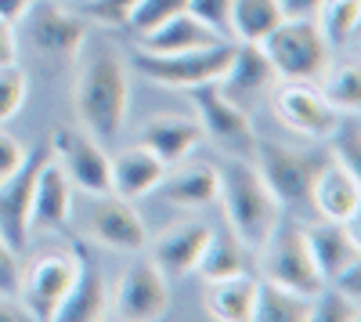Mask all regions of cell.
Masks as SVG:
<instances>
[{
  "mask_svg": "<svg viewBox=\"0 0 361 322\" xmlns=\"http://www.w3.org/2000/svg\"><path fill=\"white\" fill-rule=\"evenodd\" d=\"M282 8V18H314L322 0H279Z\"/></svg>",
  "mask_w": 361,
  "mask_h": 322,
  "instance_id": "74e56055",
  "label": "cell"
},
{
  "mask_svg": "<svg viewBox=\"0 0 361 322\" xmlns=\"http://www.w3.org/2000/svg\"><path fill=\"white\" fill-rule=\"evenodd\" d=\"M29 8H33V0H0V18L11 22V25H18Z\"/></svg>",
  "mask_w": 361,
  "mask_h": 322,
  "instance_id": "ab89813d",
  "label": "cell"
},
{
  "mask_svg": "<svg viewBox=\"0 0 361 322\" xmlns=\"http://www.w3.org/2000/svg\"><path fill=\"white\" fill-rule=\"evenodd\" d=\"M260 51L267 54L275 76L289 83H307L322 76L329 62V44L322 40L314 18H282L271 33L260 40Z\"/></svg>",
  "mask_w": 361,
  "mask_h": 322,
  "instance_id": "3957f363",
  "label": "cell"
},
{
  "mask_svg": "<svg viewBox=\"0 0 361 322\" xmlns=\"http://www.w3.org/2000/svg\"><path fill=\"white\" fill-rule=\"evenodd\" d=\"M243 257H246V246L235 236H214V232H209V243L199 257L195 272H202L206 279H224V275H235V272H246Z\"/></svg>",
  "mask_w": 361,
  "mask_h": 322,
  "instance_id": "f546056e",
  "label": "cell"
},
{
  "mask_svg": "<svg viewBox=\"0 0 361 322\" xmlns=\"http://www.w3.org/2000/svg\"><path fill=\"white\" fill-rule=\"evenodd\" d=\"M361 18V0H322V8L314 15V25L329 47H343Z\"/></svg>",
  "mask_w": 361,
  "mask_h": 322,
  "instance_id": "83f0119b",
  "label": "cell"
},
{
  "mask_svg": "<svg viewBox=\"0 0 361 322\" xmlns=\"http://www.w3.org/2000/svg\"><path fill=\"white\" fill-rule=\"evenodd\" d=\"M166 308H170V282L156 261H145V265H134L130 272H123L109 301V311L116 318H130V322L163 318Z\"/></svg>",
  "mask_w": 361,
  "mask_h": 322,
  "instance_id": "30bf717a",
  "label": "cell"
},
{
  "mask_svg": "<svg viewBox=\"0 0 361 322\" xmlns=\"http://www.w3.org/2000/svg\"><path fill=\"white\" fill-rule=\"evenodd\" d=\"M275 109L282 116V124L296 134H304V138H329L336 131V124L343 120V112H336L333 105H329L318 91H311V87L304 83H289L279 91L275 98Z\"/></svg>",
  "mask_w": 361,
  "mask_h": 322,
  "instance_id": "5bb4252c",
  "label": "cell"
},
{
  "mask_svg": "<svg viewBox=\"0 0 361 322\" xmlns=\"http://www.w3.org/2000/svg\"><path fill=\"white\" fill-rule=\"evenodd\" d=\"M87 225H90V236L112 250H141L148 243V232H145V221L137 217V210L112 192L98 196V203L90 207Z\"/></svg>",
  "mask_w": 361,
  "mask_h": 322,
  "instance_id": "9a60e30c",
  "label": "cell"
},
{
  "mask_svg": "<svg viewBox=\"0 0 361 322\" xmlns=\"http://www.w3.org/2000/svg\"><path fill=\"white\" fill-rule=\"evenodd\" d=\"M188 95H192V102H195L202 134L217 138V145H221L228 156H246V153H253V141H257V138H253V124H250V116L228 98V91L221 87V80L199 83V87H192Z\"/></svg>",
  "mask_w": 361,
  "mask_h": 322,
  "instance_id": "8992f818",
  "label": "cell"
},
{
  "mask_svg": "<svg viewBox=\"0 0 361 322\" xmlns=\"http://www.w3.org/2000/svg\"><path fill=\"white\" fill-rule=\"evenodd\" d=\"M185 8H188V0H137V4L127 11L123 25H127V29H134V33L141 37V33H148V29L163 25L166 18L180 15Z\"/></svg>",
  "mask_w": 361,
  "mask_h": 322,
  "instance_id": "1f68e13d",
  "label": "cell"
},
{
  "mask_svg": "<svg viewBox=\"0 0 361 322\" xmlns=\"http://www.w3.org/2000/svg\"><path fill=\"white\" fill-rule=\"evenodd\" d=\"M73 286L58 308L54 318L62 322H98L109 315V290H105V275L98 268L94 254L83 243H73Z\"/></svg>",
  "mask_w": 361,
  "mask_h": 322,
  "instance_id": "4fadbf2b",
  "label": "cell"
},
{
  "mask_svg": "<svg viewBox=\"0 0 361 322\" xmlns=\"http://www.w3.org/2000/svg\"><path fill=\"white\" fill-rule=\"evenodd\" d=\"M73 257H44L29 268L18 282V301L29 318L54 322L58 308H62L69 286H73Z\"/></svg>",
  "mask_w": 361,
  "mask_h": 322,
  "instance_id": "7c38bea8",
  "label": "cell"
},
{
  "mask_svg": "<svg viewBox=\"0 0 361 322\" xmlns=\"http://www.w3.org/2000/svg\"><path fill=\"white\" fill-rule=\"evenodd\" d=\"M73 210V181L62 170L54 156L44 160L37 185H33V210H29V225L37 228H62Z\"/></svg>",
  "mask_w": 361,
  "mask_h": 322,
  "instance_id": "ac0fdd59",
  "label": "cell"
},
{
  "mask_svg": "<svg viewBox=\"0 0 361 322\" xmlns=\"http://www.w3.org/2000/svg\"><path fill=\"white\" fill-rule=\"evenodd\" d=\"M22 160H25V149H22V145H18L11 134L0 131V181H4V178H8V174H11Z\"/></svg>",
  "mask_w": 361,
  "mask_h": 322,
  "instance_id": "8d00e7d4",
  "label": "cell"
},
{
  "mask_svg": "<svg viewBox=\"0 0 361 322\" xmlns=\"http://www.w3.org/2000/svg\"><path fill=\"white\" fill-rule=\"evenodd\" d=\"M357 318H361V301L343 294V290H336L333 282H325L311 297L307 322H357Z\"/></svg>",
  "mask_w": 361,
  "mask_h": 322,
  "instance_id": "4dcf8cb0",
  "label": "cell"
},
{
  "mask_svg": "<svg viewBox=\"0 0 361 322\" xmlns=\"http://www.w3.org/2000/svg\"><path fill=\"white\" fill-rule=\"evenodd\" d=\"M282 22L279 0H235L231 4V37L260 44Z\"/></svg>",
  "mask_w": 361,
  "mask_h": 322,
  "instance_id": "4316f807",
  "label": "cell"
},
{
  "mask_svg": "<svg viewBox=\"0 0 361 322\" xmlns=\"http://www.w3.org/2000/svg\"><path fill=\"white\" fill-rule=\"evenodd\" d=\"M253 297H257V279L246 272L209 279L206 311L217 322H253Z\"/></svg>",
  "mask_w": 361,
  "mask_h": 322,
  "instance_id": "603a6c76",
  "label": "cell"
},
{
  "mask_svg": "<svg viewBox=\"0 0 361 322\" xmlns=\"http://www.w3.org/2000/svg\"><path fill=\"white\" fill-rule=\"evenodd\" d=\"M311 203L318 207V214H322L325 221L354 225L357 207H361V185H357V174L347 170L340 160L322 163L318 178H314V185H311Z\"/></svg>",
  "mask_w": 361,
  "mask_h": 322,
  "instance_id": "2e32d148",
  "label": "cell"
},
{
  "mask_svg": "<svg viewBox=\"0 0 361 322\" xmlns=\"http://www.w3.org/2000/svg\"><path fill=\"white\" fill-rule=\"evenodd\" d=\"M231 58V44H214V47H199V51H177V54H152L141 51L134 58L137 73H145L148 80H156L173 91H192L199 83H214L224 76Z\"/></svg>",
  "mask_w": 361,
  "mask_h": 322,
  "instance_id": "5b68a950",
  "label": "cell"
},
{
  "mask_svg": "<svg viewBox=\"0 0 361 322\" xmlns=\"http://www.w3.org/2000/svg\"><path fill=\"white\" fill-rule=\"evenodd\" d=\"M163 196L170 203H177V207H206V203L217 199V170L209 167H185L177 174H163L159 181Z\"/></svg>",
  "mask_w": 361,
  "mask_h": 322,
  "instance_id": "484cf974",
  "label": "cell"
},
{
  "mask_svg": "<svg viewBox=\"0 0 361 322\" xmlns=\"http://www.w3.org/2000/svg\"><path fill=\"white\" fill-rule=\"evenodd\" d=\"M130 109V73L119 47L112 40L90 37L76 51V120L80 127L98 138L112 141L119 134Z\"/></svg>",
  "mask_w": 361,
  "mask_h": 322,
  "instance_id": "6da1fadb",
  "label": "cell"
},
{
  "mask_svg": "<svg viewBox=\"0 0 361 322\" xmlns=\"http://www.w3.org/2000/svg\"><path fill=\"white\" fill-rule=\"evenodd\" d=\"M109 174H112V189H109L112 196L141 199V196L159 189L166 163L148 149V145H130V149H123L116 160H109Z\"/></svg>",
  "mask_w": 361,
  "mask_h": 322,
  "instance_id": "e0dca14e",
  "label": "cell"
},
{
  "mask_svg": "<svg viewBox=\"0 0 361 322\" xmlns=\"http://www.w3.org/2000/svg\"><path fill=\"white\" fill-rule=\"evenodd\" d=\"M304 236H307L311 257H314V265H318V272H322L325 282L333 279L336 272H343L350 261L361 257V243H357V236L350 232V225H343V221L311 225V228H304Z\"/></svg>",
  "mask_w": 361,
  "mask_h": 322,
  "instance_id": "ffe728a7",
  "label": "cell"
},
{
  "mask_svg": "<svg viewBox=\"0 0 361 322\" xmlns=\"http://www.w3.org/2000/svg\"><path fill=\"white\" fill-rule=\"evenodd\" d=\"M15 51H18V40H15V25L0 18V66L15 62Z\"/></svg>",
  "mask_w": 361,
  "mask_h": 322,
  "instance_id": "f35d334b",
  "label": "cell"
},
{
  "mask_svg": "<svg viewBox=\"0 0 361 322\" xmlns=\"http://www.w3.org/2000/svg\"><path fill=\"white\" fill-rule=\"evenodd\" d=\"M199 141H202V127L188 116H159V120H148L141 131V145H148L166 167L180 163Z\"/></svg>",
  "mask_w": 361,
  "mask_h": 322,
  "instance_id": "7402d4cb",
  "label": "cell"
},
{
  "mask_svg": "<svg viewBox=\"0 0 361 322\" xmlns=\"http://www.w3.org/2000/svg\"><path fill=\"white\" fill-rule=\"evenodd\" d=\"M47 156L51 153L44 149V145L25 149V160L8 174L4 181H0V236L11 243L15 254H22L29 246V232H33V225H29V210H33V185H37V174H40Z\"/></svg>",
  "mask_w": 361,
  "mask_h": 322,
  "instance_id": "ba28073f",
  "label": "cell"
},
{
  "mask_svg": "<svg viewBox=\"0 0 361 322\" xmlns=\"http://www.w3.org/2000/svg\"><path fill=\"white\" fill-rule=\"evenodd\" d=\"M271 80H275V69H271L260 44H250V40H238V47L231 44V58H228L221 83H228L231 91H260Z\"/></svg>",
  "mask_w": 361,
  "mask_h": 322,
  "instance_id": "d4e9b609",
  "label": "cell"
},
{
  "mask_svg": "<svg viewBox=\"0 0 361 322\" xmlns=\"http://www.w3.org/2000/svg\"><path fill=\"white\" fill-rule=\"evenodd\" d=\"M257 254H260V272H264L267 282H279L286 290H296V294H304V297H314L318 290L325 286V279H322V272L314 265V257H311L304 228L279 221L275 232L264 239V246Z\"/></svg>",
  "mask_w": 361,
  "mask_h": 322,
  "instance_id": "277c9868",
  "label": "cell"
},
{
  "mask_svg": "<svg viewBox=\"0 0 361 322\" xmlns=\"http://www.w3.org/2000/svg\"><path fill=\"white\" fill-rule=\"evenodd\" d=\"M25 95H29V80H25L22 66L18 62L0 66V124H8L11 116L22 112Z\"/></svg>",
  "mask_w": 361,
  "mask_h": 322,
  "instance_id": "d6a6232c",
  "label": "cell"
},
{
  "mask_svg": "<svg viewBox=\"0 0 361 322\" xmlns=\"http://www.w3.org/2000/svg\"><path fill=\"white\" fill-rule=\"evenodd\" d=\"M318 95H322L329 105H333L336 112H343V116H357V109H361V69L350 66V62L336 66L333 73H325Z\"/></svg>",
  "mask_w": 361,
  "mask_h": 322,
  "instance_id": "f1b7e54d",
  "label": "cell"
},
{
  "mask_svg": "<svg viewBox=\"0 0 361 322\" xmlns=\"http://www.w3.org/2000/svg\"><path fill=\"white\" fill-rule=\"evenodd\" d=\"M217 199L224 207L231 236L246 250H260L264 239L282 221V203L267 189L260 170L243 156H231L217 167Z\"/></svg>",
  "mask_w": 361,
  "mask_h": 322,
  "instance_id": "7a4b0ae2",
  "label": "cell"
},
{
  "mask_svg": "<svg viewBox=\"0 0 361 322\" xmlns=\"http://www.w3.org/2000/svg\"><path fill=\"white\" fill-rule=\"evenodd\" d=\"M137 40H141V51H152V54H177V51H199V47L224 44L228 37H221L217 29H209L206 22H199V18L185 8L180 15L166 18L163 25L141 33Z\"/></svg>",
  "mask_w": 361,
  "mask_h": 322,
  "instance_id": "d6986e66",
  "label": "cell"
},
{
  "mask_svg": "<svg viewBox=\"0 0 361 322\" xmlns=\"http://www.w3.org/2000/svg\"><path fill=\"white\" fill-rule=\"evenodd\" d=\"M231 4L235 0H188V11L221 37H231Z\"/></svg>",
  "mask_w": 361,
  "mask_h": 322,
  "instance_id": "836d02e7",
  "label": "cell"
},
{
  "mask_svg": "<svg viewBox=\"0 0 361 322\" xmlns=\"http://www.w3.org/2000/svg\"><path fill=\"white\" fill-rule=\"evenodd\" d=\"M22 318H29L25 308H22V301L0 294V322H22Z\"/></svg>",
  "mask_w": 361,
  "mask_h": 322,
  "instance_id": "60d3db41",
  "label": "cell"
},
{
  "mask_svg": "<svg viewBox=\"0 0 361 322\" xmlns=\"http://www.w3.org/2000/svg\"><path fill=\"white\" fill-rule=\"evenodd\" d=\"M18 282H22L18 257H15L11 243L0 236V294H4V297H18Z\"/></svg>",
  "mask_w": 361,
  "mask_h": 322,
  "instance_id": "e575fe53",
  "label": "cell"
},
{
  "mask_svg": "<svg viewBox=\"0 0 361 322\" xmlns=\"http://www.w3.org/2000/svg\"><path fill=\"white\" fill-rule=\"evenodd\" d=\"M253 156H257V170L267 181V189L275 192L279 203H307L311 199V185L322 170V160L311 153H296L275 141H253Z\"/></svg>",
  "mask_w": 361,
  "mask_h": 322,
  "instance_id": "52a82bcc",
  "label": "cell"
},
{
  "mask_svg": "<svg viewBox=\"0 0 361 322\" xmlns=\"http://www.w3.org/2000/svg\"><path fill=\"white\" fill-rule=\"evenodd\" d=\"M134 4L137 0H87V15L105 25H123V18Z\"/></svg>",
  "mask_w": 361,
  "mask_h": 322,
  "instance_id": "d590c367",
  "label": "cell"
},
{
  "mask_svg": "<svg viewBox=\"0 0 361 322\" xmlns=\"http://www.w3.org/2000/svg\"><path fill=\"white\" fill-rule=\"evenodd\" d=\"M209 243V228L202 221H185L173 225L166 236L156 243V265L163 268V275H188L199 268V257Z\"/></svg>",
  "mask_w": 361,
  "mask_h": 322,
  "instance_id": "44dd1931",
  "label": "cell"
},
{
  "mask_svg": "<svg viewBox=\"0 0 361 322\" xmlns=\"http://www.w3.org/2000/svg\"><path fill=\"white\" fill-rule=\"evenodd\" d=\"M22 22L29 25V40L44 54L66 58V62H73L76 51L87 40V33H90L83 15H76L62 4H40V0H33V8L22 15Z\"/></svg>",
  "mask_w": 361,
  "mask_h": 322,
  "instance_id": "8fae6325",
  "label": "cell"
},
{
  "mask_svg": "<svg viewBox=\"0 0 361 322\" xmlns=\"http://www.w3.org/2000/svg\"><path fill=\"white\" fill-rule=\"evenodd\" d=\"M311 315V297L286 290L279 282H257L253 297V322H307Z\"/></svg>",
  "mask_w": 361,
  "mask_h": 322,
  "instance_id": "cb8c5ba5",
  "label": "cell"
},
{
  "mask_svg": "<svg viewBox=\"0 0 361 322\" xmlns=\"http://www.w3.org/2000/svg\"><path fill=\"white\" fill-rule=\"evenodd\" d=\"M51 156L62 163L69 174V181L87 192V196H105L112 189V174H109V156L98 145V138H90L87 131L73 127H54L51 134Z\"/></svg>",
  "mask_w": 361,
  "mask_h": 322,
  "instance_id": "9c48e42d",
  "label": "cell"
}]
</instances>
